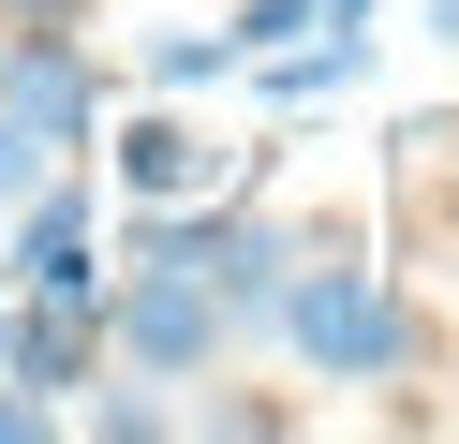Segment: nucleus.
<instances>
[{
	"label": "nucleus",
	"mask_w": 459,
	"mask_h": 444,
	"mask_svg": "<svg viewBox=\"0 0 459 444\" xmlns=\"http://www.w3.org/2000/svg\"><path fill=\"white\" fill-rule=\"evenodd\" d=\"M0 370H15V296H0Z\"/></svg>",
	"instance_id": "obj_12"
},
{
	"label": "nucleus",
	"mask_w": 459,
	"mask_h": 444,
	"mask_svg": "<svg viewBox=\"0 0 459 444\" xmlns=\"http://www.w3.org/2000/svg\"><path fill=\"white\" fill-rule=\"evenodd\" d=\"M45 163H60V148H45V134H30V118H15V104H0V207H15V193H30V178H45Z\"/></svg>",
	"instance_id": "obj_10"
},
{
	"label": "nucleus",
	"mask_w": 459,
	"mask_h": 444,
	"mask_svg": "<svg viewBox=\"0 0 459 444\" xmlns=\"http://www.w3.org/2000/svg\"><path fill=\"white\" fill-rule=\"evenodd\" d=\"M90 355H104V296H15V385H45V400H90Z\"/></svg>",
	"instance_id": "obj_5"
},
{
	"label": "nucleus",
	"mask_w": 459,
	"mask_h": 444,
	"mask_svg": "<svg viewBox=\"0 0 459 444\" xmlns=\"http://www.w3.org/2000/svg\"><path fill=\"white\" fill-rule=\"evenodd\" d=\"M429 30H445V45H459V0H429Z\"/></svg>",
	"instance_id": "obj_13"
},
{
	"label": "nucleus",
	"mask_w": 459,
	"mask_h": 444,
	"mask_svg": "<svg viewBox=\"0 0 459 444\" xmlns=\"http://www.w3.org/2000/svg\"><path fill=\"white\" fill-rule=\"evenodd\" d=\"M104 148H119V193H134V207H178V193H208V163H222V148L178 118V89H163L149 118H119Z\"/></svg>",
	"instance_id": "obj_6"
},
{
	"label": "nucleus",
	"mask_w": 459,
	"mask_h": 444,
	"mask_svg": "<svg viewBox=\"0 0 459 444\" xmlns=\"http://www.w3.org/2000/svg\"><path fill=\"white\" fill-rule=\"evenodd\" d=\"M0 104L30 118L45 148H104V104H119V74H104L90 45H74V30H0Z\"/></svg>",
	"instance_id": "obj_4"
},
{
	"label": "nucleus",
	"mask_w": 459,
	"mask_h": 444,
	"mask_svg": "<svg viewBox=\"0 0 459 444\" xmlns=\"http://www.w3.org/2000/svg\"><path fill=\"white\" fill-rule=\"evenodd\" d=\"M90 430H104V444H163V430H178V400H149V385H104V400H90Z\"/></svg>",
	"instance_id": "obj_9"
},
{
	"label": "nucleus",
	"mask_w": 459,
	"mask_h": 444,
	"mask_svg": "<svg viewBox=\"0 0 459 444\" xmlns=\"http://www.w3.org/2000/svg\"><path fill=\"white\" fill-rule=\"evenodd\" d=\"M0 282L15 296H104V207L74 163H45L30 193L0 207Z\"/></svg>",
	"instance_id": "obj_3"
},
{
	"label": "nucleus",
	"mask_w": 459,
	"mask_h": 444,
	"mask_svg": "<svg viewBox=\"0 0 459 444\" xmlns=\"http://www.w3.org/2000/svg\"><path fill=\"white\" fill-rule=\"evenodd\" d=\"M238 74H267V104H341V89L370 74V30H297V45L238 59Z\"/></svg>",
	"instance_id": "obj_7"
},
{
	"label": "nucleus",
	"mask_w": 459,
	"mask_h": 444,
	"mask_svg": "<svg viewBox=\"0 0 459 444\" xmlns=\"http://www.w3.org/2000/svg\"><path fill=\"white\" fill-rule=\"evenodd\" d=\"M104 341H119L149 385H208V370H222V341H238V311L208 296V266H163V252H134L119 282H104Z\"/></svg>",
	"instance_id": "obj_2"
},
{
	"label": "nucleus",
	"mask_w": 459,
	"mask_h": 444,
	"mask_svg": "<svg viewBox=\"0 0 459 444\" xmlns=\"http://www.w3.org/2000/svg\"><path fill=\"white\" fill-rule=\"evenodd\" d=\"M222 74H238L222 30H163V45H149V89H222Z\"/></svg>",
	"instance_id": "obj_8"
},
{
	"label": "nucleus",
	"mask_w": 459,
	"mask_h": 444,
	"mask_svg": "<svg viewBox=\"0 0 459 444\" xmlns=\"http://www.w3.org/2000/svg\"><path fill=\"white\" fill-rule=\"evenodd\" d=\"M90 0H0V30H74Z\"/></svg>",
	"instance_id": "obj_11"
},
{
	"label": "nucleus",
	"mask_w": 459,
	"mask_h": 444,
	"mask_svg": "<svg viewBox=\"0 0 459 444\" xmlns=\"http://www.w3.org/2000/svg\"><path fill=\"white\" fill-rule=\"evenodd\" d=\"M267 326L297 341V370H311V385H400V370L429 355V311L385 282V266H370V237H356V222H311V237H297V282H281V311H267Z\"/></svg>",
	"instance_id": "obj_1"
}]
</instances>
